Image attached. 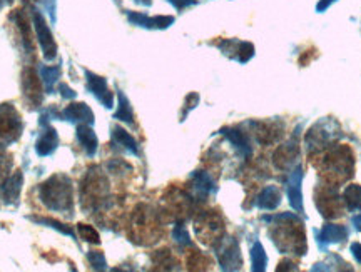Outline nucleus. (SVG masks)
Returning <instances> with one entry per match:
<instances>
[{
	"label": "nucleus",
	"instance_id": "obj_33",
	"mask_svg": "<svg viewBox=\"0 0 361 272\" xmlns=\"http://www.w3.org/2000/svg\"><path fill=\"white\" fill-rule=\"evenodd\" d=\"M139 4H144V6H151V0H137Z\"/></svg>",
	"mask_w": 361,
	"mask_h": 272
},
{
	"label": "nucleus",
	"instance_id": "obj_8",
	"mask_svg": "<svg viewBox=\"0 0 361 272\" xmlns=\"http://www.w3.org/2000/svg\"><path fill=\"white\" fill-rule=\"evenodd\" d=\"M348 237V229L345 225H336V224H326L323 225L322 233L316 235V241H318L319 249L326 251L329 244L343 242Z\"/></svg>",
	"mask_w": 361,
	"mask_h": 272
},
{
	"label": "nucleus",
	"instance_id": "obj_9",
	"mask_svg": "<svg viewBox=\"0 0 361 272\" xmlns=\"http://www.w3.org/2000/svg\"><path fill=\"white\" fill-rule=\"evenodd\" d=\"M42 125H44V132L40 135L37 144H35V151H37L39 156H49V154H52L56 151L57 146H59V137H57V132L54 127H51L45 122V117H42Z\"/></svg>",
	"mask_w": 361,
	"mask_h": 272
},
{
	"label": "nucleus",
	"instance_id": "obj_31",
	"mask_svg": "<svg viewBox=\"0 0 361 272\" xmlns=\"http://www.w3.org/2000/svg\"><path fill=\"white\" fill-rule=\"evenodd\" d=\"M333 2H336V0H319L318 6H316V11H318V12H324L329 6H331Z\"/></svg>",
	"mask_w": 361,
	"mask_h": 272
},
{
	"label": "nucleus",
	"instance_id": "obj_21",
	"mask_svg": "<svg viewBox=\"0 0 361 272\" xmlns=\"http://www.w3.org/2000/svg\"><path fill=\"white\" fill-rule=\"evenodd\" d=\"M61 74H62V69L59 66L40 67V79H42V82L45 84V89H47L49 92H52L54 84L57 82V79L61 77Z\"/></svg>",
	"mask_w": 361,
	"mask_h": 272
},
{
	"label": "nucleus",
	"instance_id": "obj_12",
	"mask_svg": "<svg viewBox=\"0 0 361 272\" xmlns=\"http://www.w3.org/2000/svg\"><path fill=\"white\" fill-rule=\"evenodd\" d=\"M221 134H223L224 137L233 144L234 149L239 152V156H243L245 159L251 157L252 147H251L250 140H247V137L241 132V130L229 129V127H226V129H221Z\"/></svg>",
	"mask_w": 361,
	"mask_h": 272
},
{
	"label": "nucleus",
	"instance_id": "obj_20",
	"mask_svg": "<svg viewBox=\"0 0 361 272\" xmlns=\"http://www.w3.org/2000/svg\"><path fill=\"white\" fill-rule=\"evenodd\" d=\"M343 199H345L346 207L351 212L361 211V185H348L345 189V192H343Z\"/></svg>",
	"mask_w": 361,
	"mask_h": 272
},
{
	"label": "nucleus",
	"instance_id": "obj_3",
	"mask_svg": "<svg viewBox=\"0 0 361 272\" xmlns=\"http://www.w3.org/2000/svg\"><path fill=\"white\" fill-rule=\"evenodd\" d=\"M32 19H34L35 34H37V40H39L40 49H42L44 52V57L47 58V61H54L57 56V44L56 40H54V35L51 29H49L47 22H45L42 13L39 11H32Z\"/></svg>",
	"mask_w": 361,
	"mask_h": 272
},
{
	"label": "nucleus",
	"instance_id": "obj_32",
	"mask_svg": "<svg viewBox=\"0 0 361 272\" xmlns=\"http://www.w3.org/2000/svg\"><path fill=\"white\" fill-rule=\"evenodd\" d=\"M353 225H355V228L358 229V230H361V214L353 217Z\"/></svg>",
	"mask_w": 361,
	"mask_h": 272
},
{
	"label": "nucleus",
	"instance_id": "obj_18",
	"mask_svg": "<svg viewBox=\"0 0 361 272\" xmlns=\"http://www.w3.org/2000/svg\"><path fill=\"white\" fill-rule=\"evenodd\" d=\"M251 262H252L251 269L255 272L266 271V266H268V256H266L263 244H261L259 241H256L255 246H252V249H251Z\"/></svg>",
	"mask_w": 361,
	"mask_h": 272
},
{
	"label": "nucleus",
	"instance_id": "obj_11",
	"mask_svg": "<svg viewBox=\"0 0 361 272\" xmlns=\"http://www.w3.org/2000/svg\"><path fill=\"white\" fill-rule=\"evenodd\" d=\"M62 117L69 122H75V124H94V114L90 111L87 104H71L69 107L62 112Z\"/></svg>",
	"mask_w": 361,
	"mask_h": 272
},
{
	"label": "nucleus",
	"instance_id": "obj_15",
	"mask_svg": "<svg viewBox=\"0 0 361 272\" xmlns=\"http://www.w3.org/2000/svg\"><path fill=\"white\" fill-rule=\"evenodd\" d=\"M112 144L119 146L124 151H128L134 156H139V146L135 142V139L129 132H126L123 127H114L112 129Z\"/></svg>",
	"mask_w": 361,
	"mask_h": 272
},
{
	"label": "nucleus",
	"instance_id": "obj_30",
	"mask_svg": "<svg viewBox=\"0 0 361 272\" xmlns=\"http://www.w3.org/2000/svg\"><path fill=\"white\" fill-rule=\"evenodd\" d=\"M351 252H353L355 259L358 261L360 264H361V246H360V242H353V244H351Z\"/></svg>",
	"mask_w": 361,
	"mask_h": 272
},
{
	"label": "nucleus",
	"instance_id": "obj_5",
	"mask_svg": "<svg viewBox=\"0 0 361 272\" xmlns=\"http://www.w3.org/2000/svg\"><path fill=\"white\" fill-rule=\"evenodd\" d=\"M303 169L300 166H296L293 169L290 179H288L286 184V192L288 199H290V204L293 209L296 211V214H305L303 207Z\"/></svg>",
	"mask_w": 361,
	"mask_h": 272
},
{
	"label": "nucleus",
	"instance_id": "obj_22",
	"mask_svg": "<svg viewBox=\"0 0 361 272\" xmlns=\"http://www.w3.org/2000/svg\"><path fill=\"white\" fill-rule=\"evenodd\" d=\"M35 222H39V224H45L47 228H52L59 230L61 234H66V235H71V237H74V230H72L71 228H67L66 224H61V222L54 221V219H47V217H34Z\"/></svg>",
	"mask_w": 361,
	"mask_h": 272
},
{
	"label": "nucleus",
	"instance_id": "obj_27",
	"mask_svg": "<svg viewBox=\"0 0 361 272\" xmlns=\"http://www.w3.org/2000/svg\"><path fill=\"white\" fill-rule=\"evenodd\" d=\"M11 167H12V161H8L7 157H0V187L6 184V180L11 178Z\"/></svg>",
	"mask_w": 361,
	"mask_h": 272
},
{
	"label": "nucleus",
	"instance_id": "obj_13",
	"mask_svg": "<svg viewBox=\"0 0 361 272\" xmlns=\"http://www.w3.org/2000/svg\"><path fill=\"white\" fill-rule=\"evenodd\" d=\"M281 204V190L276 185H268L261 190V194L256 197V207L264 211H273Z\"/></svg>",
	"mask_w": 361,
	"mask_h": 272
},
{
	"label": "nucleus",
	"instance_id": "obj_17",
	"mask_svg": "<svg viewBox=\"0 0 361 272\" xmlns=\"http://www.w3.org/2000/svg\"><path fill=\"white\" fill-rule=\"evenodd\" d=\"M24 92L34 104H39L40 99H42V94H40V84H39L37 75H35L34 70H27L25 72V75H24Z\"/></svg>",
	"mask_w": 361,
	"mask_h": 272
},
{
	"label": "nucleus",
	"instance_id": "obj_14",
	"mask_svg": "<svg viewBox=\"0 0 361 272\" xmlns=\"http://www.w3.org/2000/svg\"><path fill=\"white\" fill-rule=\"evenodd\" d=\"M78 140L80 146L84 147V151L87 156H94L97 151V146H99V140H97V135L96 132L92 130V127L89 124H79L78 125Z\"/></svg>",
	"mask_w": 361,
	"mask_h": 272
},
{
	"label": "nucleus",
	"instance_id": "obj_1",
	"mask_svg": "<svg viewBox=\"0 0 361 272\" xmlns=\"http://www.w3.org/2000/svg\"><path fill=\"white\" fill-rule=\"evenodd\" d=\"M40 201L52 211H71L72 209V183L66 175H54L47 183L42 184L39 190Z\"/></svg>",
	"mask_w": 361,
	"mask_h": 272
},
{
	"label": "nucleus",
	"instance_id": "obj_23",
	"mask_svg": "<svg viewBox=\"0 0 361 272\" xmlns=\"http://www.w3.org/2000/svg\"><path fill=\"white\" fill-rule=\"evenodd\" d=\"M79 233H80V237H82L84 241L92 242V244H101V237H99L97 230L94 228H90V225L79 224Z\"/></svg>",
	"mask_w": 361,
	"mask_h": 272
},
{
	"label": "nucleus",
	"instance_id": "obj_26",
	"mask_svg": "<svg viewBox=\"0 0 361 272\" xmlns=\"http://www.w3.org/2000/svg\"><path fill=\"white\" fill-rule=\"evenodd\" d=\"M255 56V47L250 42H239L238 49V61L241 63H246L250 58Z\"/></svg>",
	"mask_w": 361,
	"mask_h": 272
},
{
	"label": "nucleus",
	"instance_id": "obj_25",
	"mask_svg": "<svg viewBox=\"0 0 361 272\" xmlns=\"http://www.w3.org/2000/svg\"><path fill=\"white\" fill-rule=\"evenodd\" d=\"M87 259H89V262H90V266H92L96 271L107 269L106 257H104L102 252H99V251H90V252L87 254Z\"/></svg>",
	"mask_w": 361,
	"mask_h": 272
},
{
	"label": "nucleus",
	"instance_id": "obj_7",
	"mask_svg": "<svg viewBox=\"0 0 361 272\" xmlns=\"http://www.w3.org/2000/svg\"><path fill=\"white\" fill-rule=\"evenodd\" d=\"M128 19L130 24L144 27V29H168V27L174 22V17H147L146 13L141 12H128Z\"/></svg>",
	"mask_w": 361,
	"mask_h": 272
},
{
	"label": "nucleus",
	"instance_id": "obj_10",
	"mask_svg": "<svg viewBox=\"0 0 361 272\" xmlns=\"http://www.w3.org/2000/svg\"><path fill=\"white\" fill-rule=\"evenodd\" d=\"M191 180H192L194 194H196V197L200 199V201H204L209 194H213L216 190V184L213 178H211V175L204 171L194 172L191 175Z\"/></svg>",
	"mask_w": 361,
	"mask_h": 272
},
{
	"label": "nucleus",
	"instance_id": "obj_19",
	"mask_svg": "<svg viewBox=\"0 0 361 272\" xmlns=\"http://www.w3.org/2000/svg\"><path fill=\"white\" fill-rule=\"evenodd\" d=\"M114 119L123 120L126 124L133 125L134 124V112L133 107H130L129 99L119 90V107H117V112L114 114Z\"/></svg>",
	"mask_w": 361,
	"mask_h": 272
},
{
	"label": "nucleus",
	"instance_id": "obj_29",
	"mask_svg": "<svg viewBox=\"0 0 361 272\" xmlns=\"http://www.w3.org/2000/svg\"><path fill=\"white\" fill-rule=\"evenodd\" d=\"M59 89H61L62 97H66V99H74L75 97V92L69 87V85L64 84V85H61V87H59Z\"/></svg>",
	"mask_w": 361,
	"mask_h": 272
},
{
	"label": "nucleus",
	"instance_id": "obj_28",
	"mask_svg": "<svg viewBox=\"0 0 361 272\" xmlns=\"http://www.w3.org/2000/svg\"><path fill=\"white\" fill-rule=\"evenodd\" d=\"M168 2L173 4L178 11H183V8H186L189 6H196L197 0H168Z\"/></svg>",
	"mask_w": 361,
	"mask_h": 272
},
{
	"label": "nucleus",
	"instance_id": "obj_2",
	"mask_svg": "<svg viewBox=\"0 0 361 272\" xmlns=\"http://www.w3.org/2000/svg\"><path fill=\"white\" fill-rule=\"evenodd\" d=\"M216 256H218L219 266L223 271H238L241 269L243 259L239 252V244L234 237H223L216 246Z\"/></svg>",
	"mask_w": 361,
	"mask_h": 272
},
{
	"label": "nucleus",
	"instance_id": "obj_34",
	"mask_svg": "<svg viewBox=\"0 0 361 272\" xmlns=\"http://www.w3.org/2000/svg\"><path fill=\"white\" fill-rule=\"evenodd\" d=\"M0 149H2V146H0Z\"/></svg>",
	"mask_w": 361,
	"mask_h": 272
},
{
	"label": "nucleus",
	"instance_id": "obj_4",
	"mask_svg": "<svg viewBox=\"0 0 361 272\" xmlns=\"http://www.w3.org/2000/svg\"><path fill=\"white\" fill-rule=\"evenodd\" d=\"M22 130L20 117L12 104H0V137L16 140Z\"/></svg>",
	"mask_w": 361,
	"mask_h": 272
},
{
	"label": "nucleus",
	"instance_id": "obj_24",
	"mask_svg": "<svg viewBox=\"0 0 361 272\" xmlns=\"http://www.w3.org/2000/svg\"><path fill=\"white\" fill-rule=\"evenodd\" d=\"M173 237L179 246H189V244H191V237H189V233L183 224H176V228L173 230Z\"/></svg>",
	"mask_w": 361,
	"mask_h": 272
},
{
	"label": "nucleus",
	"instance_id": "obj_16",
	"mask_svg": "<svg viewBox=\"0 0 361 272\" xmlns=\"http://www.w3.org/2000/svg\"><path fill=\"white\" fill-rule=\"evenodd\" d=\"M4 190V199H6L7 204H13L17 202V199L20 196V190H22V172L17 171L16 174L11 175L6 180V184L2 185Z\"/></svg>",
	"mask_w": 361,
	"mask_h": 272
},
{
	"label": "nucleus",
	"instance_id": "obj_6",
	"mask_svg": "<svg viewBox=\"0 0 361 272\" xmlns=\"http://www.w3.org/2000/svg\"><path fill=\"white\" fill-rule=\"evenodd\" d=\"M85 77H87V87L90 92H92L94 97H96L97 101L101 102L102 106H106L107 109L114 106V95H112L109 87H107L106 79L89 70H85Z\"/></svg>",
	"mask_w": 361,
	"mask_h": 272
}]
</instances>
